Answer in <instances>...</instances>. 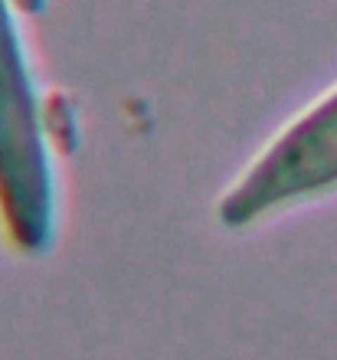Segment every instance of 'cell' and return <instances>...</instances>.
<instances>
[{"label":"cell","instance_id":"6da1fadb","mask_svg":"<svg viewBox=\"0 0 337 360\" xmlns=\"http://www.w3.org/2000/svg\"><path fill=\"white\" fill-rule=\"evenodd\" d=\"M17 7L0 0V226L20 252H46L56 233V171Z\"/></svg>","mask_w":337,"mask_h":360},{"label":"cell","instance_id":"3957f363","mask_svg":"<svg viewBox=\"0 0 337 360\" xmlns=\"http://www.w3.org/2000/svg\"><path fill=\"white\" fill-rule=\"evenodd\" d=\"M10 4L17 7V13H27V17H37L46 7V0H10Z\"/></svg>","mask_w":337,"mask_h":360},{"label":"cell","instance_id":"7a4b0ae2","mask_svg":"<svg viewBox=\"0 0 337 360\" xmlns=\"http://www.w3.org/2000/svg\"><path fill=\"white\" fill-rule=\"evenodd\" d=\"M328 190H337V89L298 115L255 158L226 190L216 217L226 229H246Z\"/></svg>","mask_w":337,"mask_h":360}]
</instances>
